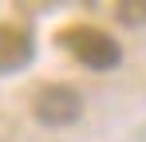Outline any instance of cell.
<instances>
[{"label": "cell", "mask_w": 146, "mask_h": 142, "mask_svg": "<svg viewBox=\"0 0 146 142\" xmlns=\"http://www.w3.org/2000/svg\"><path fill=\"white\" fill-rule=\"evenodd\" d=\"M115 16L122 24H146V0H122L115 8Z\"/></svg>", "instance_id": "obj_4"}, {"label": "cell", "mask_w": 146, "mask_h": 142, "mask_svg": "<svg viewBox=\"0 0 146 142\" xmlns=\"http://www.w3.org/2000/svg\"><path fill=\"white\" fill-rule=\"evenodd\" d=\"M36 44H32V32L20 24H0V75H12L32 63Z\"/></svg>", "instance_id": "obj_3"}, {"label": "cell", "mask_w": 146, "mask_h": 142, "mask_svg": "<svg viewBox=\"0 0 146 142\" xmlns=\"http://www.w3.org/2000/svg\"><path fill=\"white\" fill-rule=\"evenodd\" d=\"M32 115L36 122H44V126H71L75 118L83 115V95L67 87V83H44L36 99H32Z\"/></svg>", "instance_id": "obj_2"}, {"label": "cell", "mask_w": 146, "mask_h": 142, "mask_svg": "<svg viewBox=\"0 0 146 142\" xmlns=\"http://www.w3.org/2000/svg\"><path fill=\"white\" fill-rule=\"evenodd\" d=\"M55 44H63L75 55V63H83L91 71H115L122 63V47L115 44V36H107L95 24H71V28H63L55 36Z\"/></svg>", "instance_id": "obj_1"}]
</instances>
